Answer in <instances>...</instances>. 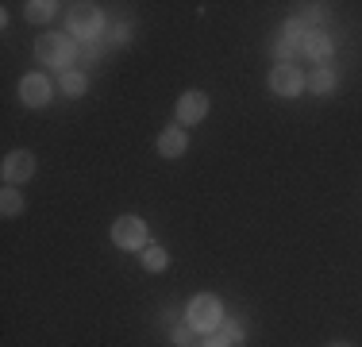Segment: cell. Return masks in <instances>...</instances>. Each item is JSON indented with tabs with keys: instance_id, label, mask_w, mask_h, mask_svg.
<instances>
[{
	"instance_id": "obj_1",
	"label": "cell",
	"mask_w": 362,
	"mask_h": 347,
	"mask_svg": "<svg viewBox=\"0 0 362 347\" xmlns=\"http://www.w3.org/2000/svg\"><path fill=\"white\" fill-rule=\"evenodd\" d=\"M220 324H223V309L212 293H201V297L189 301V328H197V332H216Z\"/></svg>"
},
{
	"instance_id": "obj_16",
	"label": "cell",
	"mask_w": 362,
	"mask_h": 347,
	"mask_svg": "<svg viewBox=\"0 0 362 347\" xmlns=\"http://www.w3.org/2000/svg\"><path fill=\"white\" fill-rule=\"evenodd\" d=\"M281 35H286V42H289V47H305V35H308V31H305V23H300V20H289Z\"/></svg>"
},
{
	"instance_id": "obj_20",
	"label": "cell",
	"mask_w": 362,
	"mask_h": 347,
	"mask_svg": "<svg viewBox=\"0 0 362 347\" xmlns=\"http://www.w3.org/2000/svg\"><path fill=\"white\" fill-rule=\"evenodd\" d=\"M204 347H231V343L223 340V336H209V340H204Z\"/></svg>"
},
{
	"instance_id": "obj_18",
	"label": "cell",
	"mask_w": 362,
	"mask_h": 347,
	"mask_svg": "<svg viewBox=\"0 0 362 347\" xmlns=\"http://www.w3.org/2000/svg\"><path fill=\"white\" fill-rule=\"evenodd\" d=\"M193 332H197V328H177V332H174V343H177V347H185L189 340H193Z\"/></svg>"
},
{
	"instance_id": "obj_11",
	"label": "cell",
	"mask_w": 362,
	"mask_h": 347,
	"mask_svg": "<svg viewBox=\"0 0 362 347\" xmlns=\"http://www.w3.org/2000/svg\"><path fill=\"white\" fill-rule=\"evenodd\" d=\"M305 89H313V93H332V89H335V74H332L324 62L313 66V74L305 77Z\"/></svg>"
},
{
	"instance_id": "obj_3",
	"label": "cell",
	"mask_w": 362,
	"mask_h": 347,
	"mask_svg": "<svg viewBox=\"0 0 362 347\" xmlns=\"http://www.w3.org/2000/svg\"><path fill=\"white\" fill-rule=\"evenodd\" d=\"M35 55H39L42 66H66L70 62V39L50 31V35H42V39L35 42Z\"/></svg>"
},
{
	"instance_id": "obj_15",
	"label": "cell",
	"mask_w": 362,
	"mask_h": 347,
	"mask_svg": "<svg viewBox=\"0 0 362 347\" xmlns=\"http://www.w3.org/2000/svg\"><path fill=\"white\" fill-rule=\"evenodd\" d=\"M143 266L146 271H166V251L162 247H143Z\"/></svg>"
},
{
	"instance_id": "obj_7",
	"label": "cell",
	"mask_w": 362,
	"mask_h": 347,
	"mask_svg": "<svg viewBox=\"0 0 362 347\" xmlns=\"http://www.w3.org/2000/svg\"><path fill=\"white\" fill-rule=\"evenodd\" d=\"M177 116H181V124H197V120H204L209 116V97H204L201 89H189L185 97L177 101Z\"/></svg>"
},
{
	"instance_id": "obj_13",
	"label": "cell",
	"mask_w": 362,
	"mask_h": 347,
	"mask_svg": "<svg viewBox=\"0 0 362 347\" xmlns=\"http://www.w3.org/2000/svg\"><path fill=\"white\" fill-rule=\"evenodd\" d=\"M50 16H54V4H50V0H31L28 4V20L31 23H47Z\"/></svg>"
},
{
	"instance_id": "obj_21",
	"label": "cell",
	"mask_w": 362,
	"mask_h": 347,
	"mask_svg": "<svg viewBox=\"0 0 362 347\" xmlns=\"http://www.w3.org/2000/svg\"><path fill=\"white\" fill-rule=\"evenodd\" d=\"M335 347H343V343H335Z\"/></svg>"
},
{
	"instance_id": "obj_12",
	"label": "cell",
	"mask_w": 362,
	"mask_h": 347,
	"mask_svg": "<svg viewBox=\"0 0 362 347\" xmlns=\"http://www.w3.org/2000/svg\"><path fill=\"white\" fill-rule=\"evenodd\" d=\"M62 93H66V97H81V93H85V74H81V69H66V74H62Z\"/></svg>"
},
{
	"instance_id": "obj_4",
	"label": "cell",
	"mask_w": 362,
	"mask_h": 347,
	"mask_svg": "<svg viewBox=\"0 0 362 347\" xmlns=\"http://www.w3.org/2000/svg\"><path fill=\"white\" fill-rule=\"evenodd\" d=\"M270 89L278 93V97H297V93L305 89V77H300V69L293 62H286V66L278 62L270 69Z\"/></svg>"
},
{
	"instance_id": "obj_17",
	"label": "cell",
	"mask_w": 362,
	"mask_h": 347,
	"mask_svg": "<svg viewBox=\"0 0 362 347\" xmlns=\"http://www.w3.org/2000/svg\"><path fill=\"white\" fill-rule=\"evenodd\" d=\"M220 336L228 343H243V328H239V324H220Z\"/></svg>"
},
{
	"instance_id": "obj_2",
	"label": "cell",
	"mask_w": 362,
	"mask_h": 347,
	"mask_svg": "<svg viewBox=\"0 0 362 347\" xmlns=\"http://www.w3.org/2000/svg\"><path fill=\"white\" fill-rule=\"evenodd\" d=\"M112 239H116V247L143 251L146 247V224L139 216H119V220L112 224Z\"/></svg>"
},
{
	"instance_id": "obj_9",
	"label": "cell",
	"mask_w": 362,
	"mask_h": 347,
	"mask_svg": "<svg viewBox=\"0 0 362 347\" xmlns=\"http://www.w3.org/2000/svg\"><path fill=\"white\" fill-rule=\"evenodd\" d=\"M185 147H189V139H185V132L174 124V127H166V132L158 135V151L166 154V159H181L185 154Z\"/></svg>"
},
{
	"instance_id": "obj_6",
	"label": "cell",
	"mask_w": 362,
	"mask_h": 347,
	"mask_svg": "<svg viewBox=\"0 0 362 347\" xmlns=\"http://www.w3.org/2000/svg\"><path fill=\"white\" fill-rule=\"evenodd\" d=\"M20 101L28 104V108H42V104L50 101V81L42 74H28L20 81Z\"/></svg>"
},
{
	"instance_id": "obj_19",
	"label": "cell",
	"mask_w": 362,
	"mask_h": 347,
	"mask_svg": "<svg viewBox=\"0 0 362 347\" xmlns=\"http://www.w3.org/2000/svg\"><path fill=\"white\" fill-rule=\"evenodd\" d=\"M274 50H278V58H281V66H286V62H289V55H293V47H289V42H286V39H281V42H278V47H274Z\"/></svg>"
},
{
	"instance_id": "obj_14",
	"label": "cell",
	"mask_w": 362,
	"mask_h": 347,
	"mask_svg": "<svg viewBox=\"0 0 362 347\" xmlns=\"http://www.w3.org/2000/svg\"><path fill=\"white\" fill-rule=\"evenodd\" d=\"M0 212H4V216H20L23 212V197L16 193V189H4V197H0Z\"/></svg>"
},
{
	"instance_id": "obj_5",
	"label": "cell",
	"mask_w": 362,
	"mask_h": 347,
	"mask_svg": "<svg viewBox=\"0 0 362 347\" xmlns=\"http://www.w3.org/2000/svg\"><path fill=\"white\" fill-rule=\"evenodd\" d=\"M70 31L77 39H93L100 31V12L93 4H74L70 8Z\"/></svg>"
},
{
	"instance_id": "obj_10",
	"label": "cell",
	"mask_w": 362,
	"mask_h": 347,
	"mask_svg": "<svg viewBox=\"0 0 362 347\" xmlns=\"http://www.w3.org/2000/svg\"><path fill=\"white\" fill-rule=\"evenodd\" d=\"M305 55H313L316 62H324V58L332 55V35L327 31H308L305 35Z\"/></svg>"
},
{
	"instance_id": "obj_8",
	"label": "cell",
	"mask_w": 362,
	"mask_h": 347,
	"mask_svg": "<svg viewBox=\"0 0 362 347\" xmlns=\"http://www.w3.org/2000/svg\"><path fill=\"white\" fill-rule=\"evenodd\" d=\"M31 170H35V159H31L28 151H12L4 159V181H12V186L16 181H28Z\"/></svg>"
}]
</instances>
